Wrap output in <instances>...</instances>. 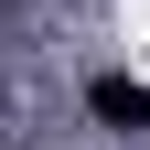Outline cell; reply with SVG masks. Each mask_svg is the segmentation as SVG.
<instances>
[{"label":"cell","instance_id":"6da1fadb","mask_svg":"<svg viewBox=\"0 0 150 150\" xmlns=\"http://www.w3.org/2000/svg\"><path fill=\"white\" fill-rule=\"evenodd\" d=\"M86 107H97L107 129H129V139L150 129V86H139V75H97V86H86Z\"/></svg>","mask_w":150,"mask_h":150}]
</instances>
